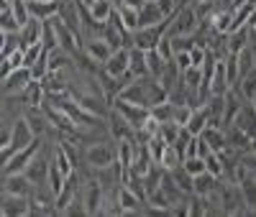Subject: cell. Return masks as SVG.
<instances>
[{
    "label": "cell",
    "mask_w": 256,
    "mask_h": 217,
    "mask_svg": "<svg viewBox=\"0 0 256 217\" xmlns=\"http://www.w3.org/2000/svg\"><path fill=\"white\" fill-rule=\"evenodd\" d=\"M36 138H38V136L34 133V128H31V123L26 120V115H20V118L13 123V141H10V146L0 148V154H3V164H6L8 159H13L20 148L31 146Z\"/></svg>",
    "instance_id": "cell-1"
},
{
    "label": "cell",
    "mask_w": 256,
    "mask_h": 217,
    "mask_svg": "<svg viewBox=\"0 0 256 217\" xmlns=\"http://www.w3.org/2000/svg\"><path fill=\"white\" fill-rule=\"evenodd\" d=\"M200 28V18L195 13V8L187 5V8H180L172 18H169V31L166 36L172 38V36H195Z\"/></svg>",
    "instance_id": "cell-2"
},
{
    "label": "cell",
    "mask_w": 256,
    "mask_h": 217,
    "mask_svg": "<svg viewBox=\"0 0 256 217\" xmlns=\"http://www.w3.org/2000/svg\"><path fill=\"white\" fill-rule=\"evenodd\" d=\"M166 31H169V18H164L162 23H156V26L138 28V31H134V43L131 46H136L141 51H152V49L159 46V41L166 36Z\"/></svg>",
    "instance_id": "cell-3"
},
{
    "label": "cell",
    "mask_w": 256,
    "mask_h": 217,
    "mask_svg": "<svg viewBox=\"0 0 256 217\" xmlns=\"http://www.w3.org/2000/svg\"><path fill=\"white\" fill-rule=\"evenodd\" d=\"M84 161H88L90 169H108L118 161V148L110 143H92L84 151Z\"/></svg>",
    "instance_id": "cell-4"
},
{
    "label": "cell",
    "mask_w": 256,
    "mask_h": 217,
    "mask_svg": "<svg viewBox=\"0 0 256 217\" xmlns=\"http://www.w3.org/2000/svg\"><path fill=\"white\" fill-rule=\"evenodd\" d=\"M38 151H41V138H36V141H34L31 146H26V148H20L13 159H8V161L3 164V177H8V174H24V171L28 169V164L36 159Z\"/></svg>",
    "instance_id": "cell-5"
},
{
    "label": "cell",
    "mask_w": 256,
    "mask_h": 217,
    "mask_svg": "<svg viewBox=\"0 0 256 217\" xmlns=\"http://www.w3.org/2000/svg\"><path fill=\"white\" fill-rule=\"evenodd\" d=\"M82 202H84V207H88V215H102V205H105V187L100 184V179H90V182H84Z\"/></svg>",
    "instance_id": "cell-6"
},
{
    "label": "cell",
    "mask_w": 256,
    "mask_h": 217,
    "mask_svg": "<svg viewBox=\"0 0 256 217\" xmlns=\"http://www.w3.org/2000/svg\"><path fill=\"white\" fill-rule=\"evenodd\" d=\"M113 105H116V110L131 123L134 128H141L148 118H152V110L148 107H144V105H134V102H126V100H120V97H116L113 100Z\"/></svg>",
    "instance_id": "cell-7"
},
{
    "label": "cell",
    "mask_w": 256,
    "mask_h": 217,
    "mask_svg": "<svg viewBox=\"0 0 256 217\" xmlns=\"http://www.w3.org/2000/svg\"><path fill=\"white\" fill-rule=\"evenodd\" d=\"M128 69H131V49H128V46H123V49L113 51V56L102 64V72H108V74H110V77H116V79L126 77V74H128Z\"/></svg>",
    "instance_id": "cell-8"
},
{
    "label": "cell",
    "mask_w": 256,
    "mask_h": 217,
    "mask_svg": "<svg viewBox=\"0 0 256 217\" xmlns=\"http://www.w3.org/2000/svg\"><path fill=\"white\" fill-rule=\"evenodd\" d=\"M108 133H110V138L118 143V141H134V136H136V128L128 123L118 110H113V113H108Z\"/></svg>",
    "instance_id": "cell-9"
},
{
    "label": "cell",
    "mask_w": 256,
    "mask_h": 217,
    "mask_svg": "<svg viewBox=\"0 0 256 217\" xmlns=\"http://www.w3.org/2000/svg\"><path fill=\"white\" fill-rule=\"evenodd\" d=\"M36 189V184L24 174H8L3 177V194H18V197H31Z\"/></svg>",
    "instance_id": "cell-10"
},
{
    "label": "cell",
    "mask_w": 256,
    "mask_h": 217,
    "mask_svg": "<svg viewBox=\"0 0 256 217\" xmlns=\"http://www.w3.org/2000/svg\"><path fill=\"white\" fill-rule=\"evenodd\" d=\"M31 79H34V74L28 67H20V69L6 74L3 77V95H20L31 84Z\"/></svg>",
    "instance_id": "cell-11"
},
{
    "label": "cell",
    "mask_w": 256,
    "mask_h": 217,
    "mask_svg": "<svg viewBox=\"0 0 256 217\" xmlns=\"http://www.w3.org/2000/svg\"><path fill=\"white\" fill-rule=\"evenodd\" d=\"M0 212L6 217H26L31 215V197H18V194H3Z\"/></svg>",
    "instance_id": "cell-12"
},
{
    "label": "cell",
    "mask_w": 256,
    "mask_h": 217,
    "mask_svg": "<svg viewBox=\"0 0 256 217\" xmlns=\"http://www.w3.org/2000/svg\"><path fill=\"white\" fill-rule=\"evenodd\" d=\"M82 54H88L95 64H100V67H102V64L113 56V46L105 38H88V41H84Z\"/></svg>",
    "instance_id": "cell-13"
},
{
    "label": "cell",
    "mask_w": 256,
    "mask_h": 217,
    "mask_svg": "<svg viewBox=\"0 0 256 217\" xmlns=\"http://www.w3.org/2000/svg\"><path fill=\"white\" fill-rule=\"evenodd\" d=\"M233 125H238L244 133H248L251 138L256 136V105L254 102H244L241 110L233 118Z\"/></svg>",
    "instance_id": "cell-14"
},
{
    "label": "cell",
    "mask_w": 256,
    "mask_h": 217,
    "mask_svg": "<svg viewBox=\"0 0 256 217\" xmlns=\"http://www.w3.org/2000/svg\"><path fill=\"white\" fill-rule=\"evenodd\" d=\"M49 169H52V159H46V156H38L36 154V159L28 164V169H26V177L38 187V184H46L49 182Z\"/></svg>",
    "instance_id": "cell-15"
},
{
    "label": "cell",
    "mask_w": 256,
    "mask_h": 217,
    "mask_svg": "<svg viewBox=\"0 0 256 217\" xmlns=\"http://www.w3.org/2000/svg\"><path fill=\"white\" fill-rule=\"evenodd\" d=\"M228 90H230V82H228V72H226V61L218 59L216 69H212V77H210V95H226Z\"/></svg>",
    "instance_id": "cell-16"
},
{
    "label": "cell",
    "mask_w": 256,
    "mask_h": 217,
    "mask_svg": "<svg viewBox=\"0 0 256 217\" xmlns=\"http://www.w3.org/2000/svg\"><path fill=\"white\" fill-rule=\"evenodd\" d=\"M20 97H24V105H26V107H44V100H46L44 82L31 79V84L26 87L24 92H20Z\"/></svg>",
    "instance_id": "cell-17"
},
{
    "label": "cell",
    "mask_w": 256,
    "mask_h": 217,
    "mask_svg": "<svg viewBox=\"0 0 256 217\" xmlns=\"http://www.w3.org/2000/svg\"><path fill=\"white\" fill-rule=\"evenodd\" d=\"M28 10H31V18L49 20L59 13V0H54V3H49V0H28Z\"/></svg>",
    "instance_id": "cell-18"
},
{
    "label": "cell",
    "mask_w": 256,
    "mask_h": 217,
    "mask_svg": "<svg viewBox=\"0 0 256 217\" xmlns=\"http://www.w3.org/2000/svg\"><path fill=\"white\" fill-rule=\"evenodd\" d=\"M41 36H44V20L31 18L28 23L20 28V41H24V49L34 46V43H41Z\"/></svg>",
    "instance_id": "cell-19"
},
{
    "label": "cell",
    "mask_w": 256,
    "mask_h": 217,
    "mask_svg": "<svg viewBox=\"0 0 256 217\" xmlns=\"http://www.w3.org/2000/svg\"><path fill=\"white\" fill-rule=\"evenodd\" d=\"M164 20V13L159 10V5L154 0H148V3L138 10V28H148V26H156Z\"/></svg>",
    "instance_id": "cell-20"
},
{
    "label": "cell",
    "mask_w": 256,
    "mask_h": 217,
    "mask_svg": "<svg viewBox=\"0 0 256 217\" xmlns=\"http://www.w3.org/2000/svg\"><path fill=\"white\" fill-rule=\"evenodd\" d=\"M210 28L216 31V33L228 36V33L233 31V10H220V8H216V13L210 15Z\"/></svg>",
    "instance_id": "cell-21"
},
{
    "label": "cell",
    "mask_w": 256,
    "mask_h": 217,
    "mask_svg": "<svg viewBox=\"0 0 256 217\" xmlns=\"http://www.w3.org/2000/svg\"><path fill=\"white\" fill-rule=\"evenodd\" d=\"M226 138H228V146L236 148V151H248V146H251V136L244 133V130L233 123L226 125Z\"/></svg>",
    "instance_id": "cell-22"
},
{
    "label": "cell",
    "mask_w": 256,
    "mask_h": 217,
    "mask_svg": "<svg viewBox=\"0 0 256 217\" xmlns=\"http://www.w3.org/2000/svg\"><path fill=\"white\" fill-rule=\"evenodd\" d=\"M208 125H210V110H208L205 105H198L195 113H192V118H190V123H187L184 128L190 130L192 136H200Z\"/></svg>",
    "instance_id": "cell-23"
},
{
    "label": "cell",
    "mask_w": 256,
    "mask_h": 217,
    "mask_svg": "<svg viewBox=\"0 0 256 217\" xmlns=\"http://www.w3.org/2000/svg\"><path fill=\"white\" fill-rule=\"evenodd\" d=\"M0 28L3 33H18L20 31V23L13 15V8H10V0H0Z\"/></svg>",
    "instance_id": "cell-24"
},
{
    "label": "cell",
    "mask_w": 256,
    "mask_h": 217,
    "mask_svg": "<svg viewBox=\"0 0 256 217\" xmlns=\"http://www.w3.org/2000/svg\"><path fill=\"white\" fill-rule=\"evenodd\" d=\"M134 79H141V77H152L148 74V64H146V51L131 46V69H128Z\"/></svg>",
    "instance_id": "cell-25"
},
{
    "label": "cell",
    "mask_w": 256,
    "mask_h": 217,
    "mask_svg": "<svg viewBox=\"0 0 256 217\" xmlns=\"http://www.w3.org/2000/svg\"><path fill=\"white\" fill-rule=\"evenodd\" d=\"M192 182H195V194H200V197H210V194L218 189V182H220V179L212 177L210 171H202V174H198Z\"/></svg>",
    "instance_id": "cell-26"
},
{
    "label": "cell",
    "mask_w": 256,
    "mask_h": 217,
    "mask_svg": "<svg viewBox=\"0 0 256 217\" xmlns=\"http://www.w3.org/2000/svg\"><path fill=\"white\" fill-rule=\"evenodd\" d=\"M208 143H210V148L216 151H223V148H228V138H226V128H212V125H208L202 133H200Z\"/></svg>",
    "instance_id": "cell-27"
},
{
    "label": "cell",
    "mask_w": 256,
    "mask_h": 217,
    "mask_svg": "<svg viewBox=\"0 0 256 217\" xmlns=\"http://www.w3.org/2000/svg\"><path fill=\"white\" fill-rule=\"evenodd\" d=\"M246 46H248V26H244V28H238V31H233V33L226 36V49H228V54H238V51H244Z\"/></svg>",
    "instance_id": "cell-28"
},
{
    "label": "cell",
    "mask_w": 256,
    "mask_h": 217,
    "mask_svg": "<svg viewBox=\"0 0 256 217\" xmlns=\"http://www.w3.org/2000/svg\"><path fill=\"white\" fill-rule=\"evenodd\" d=\"M72 56L74 54H70L67 49H52L49 51V69L52 72H62V69H70L72 67Z\"/></svg>",
    "instance_id": "cell-29"
},
{
    "label": "cell",
    "mask_w": 256,
    "mask_h": 217,
    "mask_svg": "<svg viewBox=\"0 0 256 217\" xmlns=\"http://www.w3.org/2000/svg\"><path fill=\"white\" fill-rule=\"evenodd\" d=\"M52 161L59 166V171L64 174V177H70V174H74L77 171V166H74V161L70 159V154H67V148H64L62 143L59 146H54V156H52Z\"/></svg>",
    "instance_id": "cell-30"
},
{
    "label": "cell",
    "mask_w": 256,
    "mask_h": 217,
    "mask_svg": "<svg viewBox=\"0 0 256 217\" xmlns=\"http://www.w3.org/2000/svg\"><path fill=\"white\" fill-rule=\"evenodd\" d=\"M118 202H120V207L126 210V215H131V212H138L146 202H141L136 194L131 192V189H126L123 184H120V189H118Z\"/></svg>",
    "instance_id": "cell-31"
},
{
    "label": "cell",
    "mask_w": 256,
    "mask_h": 217,
    "mask_svg": "<svg viewBox=\"0 0 256 217\" xmlns=\"http://www.w3.org/2000/svg\"><path fill=\"white\" fill-rule=\"evenodd\" d=\"M182 82L187 87V92L192 95H198L200 92V87H202V67H190L182 72Z\"/></svg>",
    "instance_id": "cell-32"
},
{
    "label": "cell",
    "mask_w": 256,
    "mask_h": 217,
    "mask_svg": "<svg viewBox=\"0 0 256 217\" xmlns=\"http://www.w3.org/2000/svg\"><path fill=\"white\" fill-rule=\"evenodd\" d=\"M236 59H238V79H244L246 74H251V72L256 69V54H254L248 46H246L244 51H238Z\"/></svg>",
    "instance_id": "cell-33"
},
{
    "label": "cell",
    "mask_w": 256,
    "mask_h": 217,
    "mask_svg": "<svg viewBox=\"0 0 256 217\" xmlns=\"http://www.w3.org/2000/svg\"><path fill=\"white\" fill-rule=\"evenodd\" d=\"M233 90H236L246 102H251V100H254V95H256V69H254L251 74H246L244 79H238V84L233 87Z\"/></svg>",
    "instance_id": "cell-34"
},
{
    "label": "cell",
    "mask_w": 256,
    "mask_h": 217,
    "mask_svg": "<svg viewBox=\"0 0 256 217\" xmlns=\"http://www.w3.org/2000/svg\"><path fill=\"white\" fill-rule=\"evenodd\" d=\"M90 13H92V18L98 20V23H108V20H110V15L116 13V5L110 3V0H98V3L90 8Z\"/></svg>",
    "instance_id": "cell-35"
},
{
    "label": "cell",
    "mask_w": 256,
    "mask_h": 217,
    "mask_svg": "<svg viewBox=\"0 0 256 217\" xmlns=\"http://www.w3.org/2000/svg\"><path fill=\"white\" fill-rule=\"evenodd\" d=\"M24 49V41H20V31L18 33H3V41H0V56H10L13 51Z\"/></svg>",
    "instance_id": "cell-36"
},
{
    "label": "cell",
    "mask_w": 256,
    "mask_h": 217,
    "mask_svg": "<svg viewBox=\"0 0 256 217\" xmlns=\"http://www.w3.org/2000/svg\"><path fill=\"white\" fill-rule=\"evenodd\" d=\"M184 164V156L180 154V151L174 148V146H166V151H164V156H162V169H166V171H174V169H180Z\"/></svg>",
    "instance_id": "cell-37"
},
{
    "label": "cell",
    "mask_w": 256,
    "mask_h": 217,
    "mask_svg": "<svg viewBox=\"0 0 256 217\" xmlns=\"http://www.w3.org/2000/svg\"><path fill=\"white\" fill-rule=\"evenodd\" d=\"M174 110H177V105L172 100H166L152 107V118H156L159 123H169V120H174Z\"/></svg>",
    "instance_id": "cell-38"
},
{
    "label": "cell",
    "mask_w": 256,
    "mask_h": 217,
    "mask_svg": "<svg viewBox=\"0 0 256 217\" xmlns=\"http://www.w3.org/2000/svg\"><path fill=\"white\" fill-rule=\"evenodd\" d=\"M146 64H148V74L159 79L162 72H164V67H166V59L156 49H152V51H146Z\"/></svg>",
    "instance_id": "cell-39"
},
{
    "label": "cell",
    "mask_w": 256,
    "mask_h": 217,
    "mask_svg": "<svg viewBox=\"0 0 256 217\" xmlns=\"http://www.w3.org/2000/svg\"><path fill=\"white\" fill-rule=\"evenodd\" d=\"M172 177H174V182H177V187L184 192V194H195V177H192V174H187L184 171V166H180V169H174L172 171Z\"/></svg>",
    "instance_id": "cell-40"
},
{
    "label": "cell",
    "mask_w": 256,
    "mask_h": 217,
    "mask_svg": "<svg viewBox=\"0 0 256 217\" xmlns=\"http://www.w3.org/2000/svg\"><path fill=\"white\" fill-rule=\"evenodd\" d=\"M10 8H13V15L16 20L20 23V28H24L28 20H31V10H28V0H10Z\"/></svg>",
    "instance_id": "cell-41"
},
{
    "label": "cell",
    "mask_w": 256,
    "mask_h": 217,
    "mask_svg": "<svg viewBox=\"0 0 256 217\" xmlns=\"http://www.w3.org/2000/svg\"><path fill=\"white\" fill-rule=\"evenodd\" d=\"M180 130H182V125H180V123H174V120L162 123V125H159V138H164L169 146H172V143L180 138Z\"/></svg>",
    "instance_id": "cell-42"
},
{
    "label": "cell",
    "mask_w": 256,
    "mask_h": 217,
    "mask_svg": "<svg viewBox=\"0 0 256 217\" xmlns=\"http://www.w3.org/2000/svg\"><path fill=\"white\" fill-rule=\"evenodd\" d=\"M118 13H120V20H123V26L128 28V31H138V10H134V8H126V5H120L118 8Z\"/></svg>",
    "instance_id": "cell-43"
},
{
    "label": "cell",
    "mask_w": 256,
    "mask_h": 217,
    "mask_svg": "<svg viewBox=\"0 0 256 217\" xmlns=\"http://www.w3.org/2000/svg\"><path fill=\"white\" fill-rule=\"evenodd\" d=\"M166 141L164 138H159V136H154L152 141L146 143V148H148V154H152V159H154V164H162V156H164V151H166Z\"/></svg>",
    "instance_id": "cell-44"
},
{
    "label": "cell",
    "mask_w": 256,
    "mask_h": 217,
    "mask_svg": "<svg viewBox=\"0 0 256 217\" xmlns=\"http://www.w3.org/2000/svg\"><path fill=\"white\" fill-rule=\"evenodd\" d=\"M46 49H44V43H34V46H26L24 49V67H34V64L41 59V54H44Z\"/></svg>",
    "instance_id": "cell-45"
},
{
    "label": "cell",
    "mask_w": 256,
    "mask_h": 217,
    "mask_svg": "<svg viewBox=\"0 0 256 217\" xmlns=\"http://www.w3.org/2000/svg\"><path fill=\"white\" fill-rule=\"evenodd\" d=\"M205 169L212 174V177H218V179H223V159L212 151L210 156H205Z\"/></svg>",
    "instance_id": "cell-46"
},
{
    "label": "cell",
    "mask_w": 256,
    "mask_h": 217,
    "mask_svg": "<svg viewBox=\"0 0 256 217\" xmlns=\"http://www.w3.org/2000/svg\"><path fill=\"white\" fill-rule=\"evenodd\" d=\"M182 166H184V171H187V174H192V177H198V174L208 171V169H205V159H202V156H187Z\"/></svg>",
    "instance_id": "cell-47"
},
{
    "label": "cell",
    "mask_w": 256,
    "mask_h": 217,
    "mask_svg": "<svg viewBox=\"0 0 256 217\" xmlns=\"http://www.w3.org/2000/svg\"><path fill=\"white\" fill-rule=\"evenodd\" d=\"M223 61H226V72H228L230 87H236L238 84V59H236V54H228Z\"/></svg>",
    "instance_id": "cell-48"
},
{
    "label": "cell",
    "mask_w": 256,
    "mask_h": 217,
    "mask_svg": "<svg viewBox=\"0 0 256 217\" xmlns=\"http://www.w3.org/2000/svg\"><path fill=\"white\" fill-rule=\"evenodd\" d=\"M192 113H195V107H192L190 102H180V105H177V110H174V123H180V125L184 128V125L190 123Z\"/></svg>",
    "instance_id": "cell-49"
},
{
    "label": "cell",
    "mask_w": 256,
    "mask_h": 217,
    "mask_svg": "<svg viewBox=\"0 0 256 217\" xmlns=\"http://www.w3.org/2000/svg\"><path fill=\"white\" fill-rule=\"evenodd\" d=\"M195 36H172V46H174V54L180 51H190L192 46H195Z\"/></svg>",
    "instance_id": "cell-50"
},
{
    "label": "cell",
    "mask_w": 256,
    "mask_h": 217,
    "mask_svg": "<svg viewBox=\"0 0 256 217\" xmlns=\"http://www.w3.org/2000/svg\"><path fill=\"white\" fill-rule=\"evenodd\" d=\"M156 51H159V54H162L166 61H172V59H174V46H172V38H169V36H164V38L159 41Z\"/></svg>",
    "instance_id": "cell-51"
},
{
    "label": "cell",
    "mask_w": 256,
    "mask_h": 217,
    "mask_svg": "<svg viewBox=\"0 0 256 217\" xmlns=\"http://www.w3.org/2000/svg\"><path fill=\"white\" fill-rule=\"evenodd\" d=\"M156 5H159V10L164 13V18H172V15L180 10V3H177V0H156Z\"/></svg>",
    "instance_id": "cell-52"
},
{
    "label": "cell",
    "mask_w": 256,
    "mask_h": 217,
    "mask_svg": "<svg viewBox=\"0 0 256 217\" xmlns=\"http://www.w3.org/2000/svg\"><path fill=\"white\" fill-rule=\"evenodd\" d=\"M174 61H177V67H180L182 72L192 67V56H190V51H180V54H174Z\"/></svg>",
    "instance_id": "cell-53"
},
{
    "label": "cell",
    "mask_w": 256,
    "mask_h": 217,
    "mask_svg": "<svg viewBox=\"0 0 256 217\" xmlns=\"http://www.w3.org/2000/svg\"><path fill=\"white\" fill-rule=\"evenodd\" d=\"M210 154H212L210 143H208L202 136H198V156H202V159H205V156H210Z\"/></svg>",
    "instance_id": "cell-54"
},
{
    "label": "cell",
    "mask_w": 256,
    "mask_h": 217,
    "mask_svg": "<svg viewBox=\"0 0 256 217\" xmlns=\"http://www.w3.org/2000/svg\"><path fill=\"white\" fill-rule=\"evenodd\" d=\"M146 3H148V0H123V5L126 8H134V10H141Z\"/></svg>",
    "instance_id": "cell-55"
},
{
    "label": "cell",
    "mask_w": 256,
    "mask_h": 217,
    "mask_svg": "<svg viewBox=\"0 0 256 217\" xmlns=\"http://www.w3.org/2000/svg\"><path fill=\"white\" fill-rule=\"evenodd\" d=\"M248 28H256V8H254V13H251V20H248Z\"/></svg>",
    "instance_id": "cell-56"
},
{
    "label": "cell",
    "mask_w": 256,
    "mask_h": 217,
    "mask_svg": "<svg viewBox=\"0 0 256 217\" xmlns=\"http://www.w3.org/2000/svg\"><path fill=\"white\" fill-rule=\"evenodd\" d=\"M80 3H82V5H88V8H92V5L98 3V0H80Z\"/></svg>",
    "instance_id": "cell-57"
},
{
    "label": "cell",
    "mask_w": 256,
    "mask_h": 217,
    "mask_svg": "<svg viewBox=\"0 0 256 217\" xmlns=\"http://www.w3.org/2000/svg\"><path fill=\"white\" fill-rule=\"evenodd\" d=\"M180 3V8H187V5H192V0H177Z\"/></svg>",
    "instance_id": "cell-58"
},
{
    "label": "cell",
    "mask_w": 256,
    "mask_h": 217,
    "mask_svg": "<svg viewBox=\"0 0 256 217\" xmlns=\"http://www.w3.org/2000/svg\"><path fill=\"white\" fill-rule=\"evenodd\" d=\"M248 151H254V154H256V136L251 138V146H248Z\"/></svg>",
    "instance_id": "cell-59"
},
{
    "label": "cell",
    "mask_w": 256,
    "mask_h": 217,
    "mask_svg": "<svg viewBox=\"0 0 256 217\" xmlns=\"http://www.w3.org/2000/svg\"><path fill=\"white\" fill-rule=\"evenodd\" d=\"M154 3H156V0H154Z\"/></svg>",
    "instance_id": "cell-60"
}]
</instances>
